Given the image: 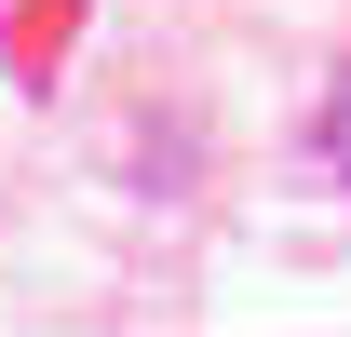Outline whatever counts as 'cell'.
<instances>
[{
	"mask_svg": "<svg viewBox=\"0 0 351 337\" xmlns=\"http://www.w3.org/2000/svg\"><path fill=\"white\" fill-rule=\"evenodd\" d=\"M338 162H351V95H338Z\"/></svg>",
	"mask_w": 351,
	"mask_h": 337,
	"instance_id": "cell-1",
	"label": "cell"
}]
</instances>
